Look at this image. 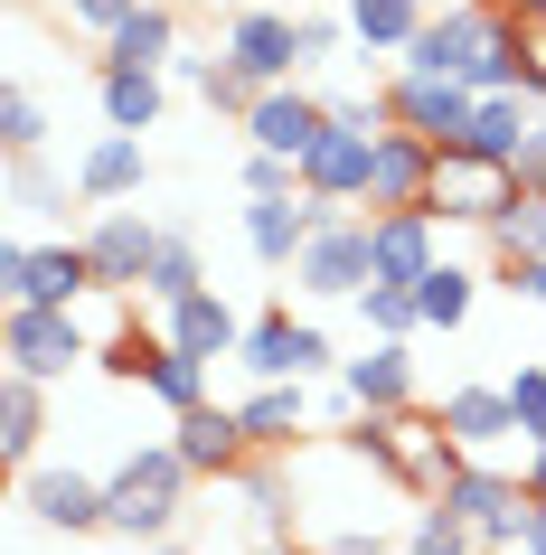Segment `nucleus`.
I'll list each match as a JSON object with an SVG mask.
<instances>
[{
    "instance_id": "36",
    "label": "nucleus",
    "mask_w": 546,
    "mask_h": 555,
    "mask_svg": "<svg viewBox=\"0 0 546 555\" xmlns=\"http://www.w3.org/2000/svg\"><path fill=\"white\" fill-rule=\"evenodd\" d=\"M405 555H481V527H471V518H453V508L433 499L424 518L405 527Z\"/></svg>"
},
{
    "instance_id": "11",
    "label": "nucleus",
    "mask_w": 546,
    "mask_h": 555,
    "mask_svg": "<svg viewBox=\"0 0 546 555\" xmlns=\"http://www.w3.org/2000/svg\"><path fill=\"white\" fill-rule=\"evenodd\" d=\"M443 217L433 207H377L368 217V283H424L433 263H443Z\"/></svg>"
},
{
    "instance_id": "7",
    "label": "nucleus",
    "mask_w": 546,
    "mask_h": 555,
    "mask_svg": "<svg viewBox=\"0 0 546 555\" xmlns=\"http://www.w3.org/2000/svg\"><path fill=\"white\" fill-rule=\"evenodd\" d=\"M471 104H481V86H461V76H424V66H396V76H386V114H396L405 132L443 142V151L471 132Z\"/></svg>"
},
{
    "instance_id": "17",
    "label": "nucleus",
    "mask_w": 546,
    "mask_h": 555,
    "mask_svg": "<svg viewBox=\"0 0 546 555\" xmlns=\"http://www.w3.org/2000/svg\"><path fill=\"white\" fill-rule=\"evenodd\" d=\"M227 57L245 66L255 86L302 76V29H292V10H236V20H227Z\"/></svg>"
},
{
    "instance_id": "28",
    "label": "nucleus",
    "mask_w": 546,
    "mask_h": 555,
    "mask_svg": "<svg viewBox=\"0 0 546 555\" xmlns=\"http://www.w3.org/2000/svg\"><path fill=\"white\" fill-rule=\"evenodd\" d=\"M94 86H104V122H114V132H151V122H161L170 76H161V66H104Z\"/></svg>"
},
{
    "instance_id": "48",
    "label": "nucleus",
    "mask_w": 546,
    "mask_h": 555,
    "mask_svg": "<svg viewBox=\"0 0 546 555\" xmlns=\"http://www.w3.org/2000/svg\"><path fill=\"white\" fill-rule=\"evenodd\" d=\"M518 555H546V499H537V518H528V546Z\"/></svg>"
},
{
    "instance_id": "32",
    "label": "nucleus",
    "mask_w": 546,
    "mask_h": 555,
    "mask_svg": "<svg viewBox=\"0 0 546 555\" xmlns=\"http://www.w3.org/2000/svg\"><path fill=\"white\" fill-rule=\"evenodd\" d=\"M207 283V263H199V235H179V227H161V255H151V283H142V301H189Z\"/></svg>"
},
{
    "instance_id": "6",
    "label": "nucleus",
    "mask_w": 546,
    "mask_h": 555,
    "mask_svg": "<svg viewBox=\"0 0 546 555\" xmlns=\"http://www.w3.org/2000/svg\"><path fill=\"white\" fill-rule=\"evenodd\" d=\"M292 283L312 301H358L368 293V207H358V217H320L312 245H302V263H292Z\"/></svg>"
},
{
    "instance_id": "40",
    "label": "nucleus",
    "mask_w": 546,
    "mask_h": 555,
    "mask_svg": "<svg viewBox=\"0 0 546 555\" xmlns=\"http://www.w3.org/2000/svg\"><path fill=\"white\" fill-rule=\"evenodd\" d=\"M66 189L48 170H38V151H20V160H10V207H20V217H38V207H58Z\"/></svg>"
},
{
    "instance_id": "29",
    "label": "nucleus",
    "mask_w": 546,
    "mask_h": 555,
    "mask_svg": "<svg viewBox=\"0 0 546 555\" xmlns=\"http://www.w3.org/2000/svg\"><path fill=\"white\" fill-rule=\"evenodd\" d=\"M236 490H245V518H255V537H292L302 499H292V470L274 462V452H255V462L236 470Z\"/></svg>"
},
{
    "instance_id": "14",
    "label": "nucleus",
    "mask_w": 546,
    "mask_h": 555,
    "mask_svg": "<svg viewBox=\"0 0 546 555\" xmlns=\"http://www.w3.org/2000/svg\"><path fill=\"white\" fill-rule=\"evenodd\" d=\"M433 170H443V142L386 122V132H377V160H368V217H377V207H424L433 198Z\"/></svg>"
},
{
    "instance_id": "33",
    "label": "nucleus",
    "mask_w": 546,
    "mask_h": 555,
    "mask_svg": "<svg viewBox=\"0 0 546 555\" xmlns=\"http://www.w3.org/2000/svg\"><path fill=\"white\" fill-rule=\"evenodd\" d=\"M415 301H424V330H461V321H471V301H481V273L443 255L424 283H415Z\"/></svg>"
},
{
    "instance_id": "12",
    "label": "nucleus",
    "mask_w": 546,
    "mask_h": 555,
    "mask_svg": "<svg viewBox=\"0 0 546 555\" xmlns=\"http://www.w3.org/2000/svg\"><path fill=\"white\" fill-rule=\"evenodd\" d=\"M86 255H94V283H104V293H142L151 255H161V227H151L142 207H94Z\"/></svg>"
},
{
    "instance_id": "44",
    "label": "nucleus",
    "mask_w": 546,
    "mask_h": 555,
    "mask_svg": "<svg viewBox=\"0 0 546 555\" xmlns=\"http://www.w3.org/2000/svg\"><path fill=\"white\" fill-rule=\"evenodd\" d=\"M518 179L546 189V104H537V122H528V142H518Z\"/></svg>"
},
{
    "instance_id": "27",
    "label": "nucleus",
    "mask_w": 546,
    "mask_h": 555,
    "mask_svg": "<svg viewBox=\"0 0 546 555\" xmlns=\"http://www.w3.org/2000/svg\"><path fill=\"white\" fill-rule=\"evenodd\" d=\"M340 20H348V38H358V57H405L433 10H424V0H348Z\"/></svg>"
},
{
    "instance_id": "15",
    "label": "nucleus",
    "mask_w": 546,
    "mask_h": 555,
    "mask_svg": "<svg viewBox=\"0 0 546 555\" xmlns=\"http://www.w3.org/2000/svg\"><path fill=\"white\" fill-rule=\"evenodd\" d=\"M330 132V94H312V86H264L255 94V114H245V142L255 151H283V160H302V151Z\"/></svg>"
},
{
    "instance_id": "23",
    "label": "nucleus",
    "mask_w": 546,
    "mask_h": 555,
    "mask_svg": "<svg viewBox=\"0 0 546 555\" xmlns=\"http://www.w3.org/2000/svg\"><path fill=\"white\" fill-rule=\"evenodd\" d=\"M320 207L292 189V198H245V245H255V263H274V273H292L302 263V245H312Z\"/></svg>"
},
{
    "instance_id": "20",
    "label": "nucleus",
    "mask_w": 546,
    "mask_h": 555,
    "mask_svg": "<svg viewBox=\"0 0 546 555\" xmlns=\"http://www.w3.org/2000/svg\"><path fill=\"white\" fill-rule=\"evenodd\" d=\"M433 414H443V434H453L471 462H490L499 442H518V405H509V386H453Z\"/></svg>"
},
{
    "instance_id": "38",
    "label": "nucleus",
    "mask_w": 546,
    "mask_h": 555,
    "mask_svg": "<svg viewBox=\"0 0 546 555\" xmlns=\"http://www.w3.org/2000/svg\"><path fill=\"white\" fill-rule=\"evenodd\" d=\"M302 189V160H283V151H245V198H292Z\"/></svg>"
},
{
    "instance_id": "18",
    "label": "nucleus",
    "mask_w": 546,
    "mask_h": 555,
    "mask_svg": "<svg viewBox=\"0 0 546 555\" xmlns=\"http://www.w3.org/2000/svg\"><path fill=\"white\" fill-rule=\"evenodd\" d=\"M368 160H377V132L330 122V132L302 151V189H312V198H340V207H368Z\"/></svg>"
},
{
    "instance_id": "47",
    "label": "nucleus",
    "mask_w": 546,
    "mask_h": 555,
    "mask_svg": "<svg viewBox=\"0 0 546 555\" xmlns=\"http://www.w3.org/2000/svg\"><path fill=\"white\" fill-rule=\"evenodd\" d=\"M518 480H528V499H546V442H528V470Z\"/></svg>"
},
{
    "instance_id": "22",
    "label": "nucleus",
    "mask_w": 546,
    "mask_h": 555,
    "mask_svg": "<svg viewBox=\"0 0 546 555\" xmlns=\"http://www.w3.org/2000/svg\"><path fill=\"white\" fill-rule=\"evenodd\" d=\"M312 377H264L255 396H236V414H245V442L255 452H292V442L312 434V396H302Z\"/></svg>"
},
{
    "instance_id": "19",
    "label": "nucleus",
    "mask_w": 546,
    "mask_h": 555,
    "mask_svg": "<svg viewBox=\"0 0 546 555\" xmlns=\"http://www.w3.org/2000/svg\"><path fill=\"white\" fill-rule=\"evenodd\" d=\"M29 518L86 537V527H104V480L76 462H29Z\"/></svg>"
},
{
    "instance_id": "13",
    "label": "nucleus",
    "mask_w": 546,
    "mask_h": 555,
    "mask_svg": "<svg viewBox=\"0 0 546 555\" xmlns=\"http://www.w3.org/2000/svg\"><path fill=\"white\" fill-rule=\"evenodd\" d=\"M170 452L199 470V480H236V470L255 462V442H245V414L217 405V396H207V405H189V414H170Z\"/></svg>"
},
{
    "instance_id": "42",
    "label": "nucleus",
    "mask_w": 546,
    "mask_h": 555,
    "mask_svg": "<svg viewBox=\"0 0 546 555\" xmlns=\"http://www.w3.org/2000/svg\"><path fill=\"white\" fill-rule=\"evenodd\" d=\"M132 10H142V0H66V20H76L86 38H114L123 20H132Z\"/></svg>"
},
{
    "instance_id": "45",
    "label": "nucleus",
    "mask_w": 546,
    "mask_h": 555,
    "mask_svg": "<svg viewBox=\"0 0 546 555\" xmlns=\"http://www.w3.org/2000/svg\"><path fill=\"white\" fill-rule=\"evenodd\" d=\"M509 293H518V301H537V311H546V255L509 263Z\"/></svg>"
},
{
    "instance_id": "24",
    "label": "nucleus",
    "mask_w": 546,
    "mask_h": 555,
    "mask_svg": "<svg viewBox=\"0 0 546 555\" xmlns=\"http://www.w3.org/2000/svg\"><path fill=\"white\" fill-rule=\"evenodd\" d=\"M170 349H189V358H236V339H245V321L227 311V293L217 283H199L189 301H170V330H161Z\"/></svg>"
},
{
    "instance_id": "3",
    "label": "nucleus",
    "mask_w": 546,
    "mask_h": 555,
    "mask_svg": "<svg viewBox=\"0 0 546 555\" xmlns=\"http://www.w3.org/2000/svg\"><path fill=\"white\" fill-rule=\"evenodd\" d=\"M433 499H443L453 518H471V527H481V555H509V546H528V518H537L528 480H509V470L471 462V452L453 462V480H443Z\"/></svg>"
},
{
    "instance_id": "4",
    "label": "nucleus",
    "mask_w": 546,
    "mask_h": 555,
    "mask_svg": "<svg viewBox=\"0 0 546 555\" xmlns=\"http://www.w3.org/2000/svg\"><path fill=\"white\" fill-rule=\"evenodd\" d=\"M0 358L20 367V377H66V367H86L94 358V330L66 311V301H10V330H0Z\"/></svg>"
},
{
    "instance_id": "2",
    "label": "nucleus",
    "mask_w": 546,
    "mask_h": 555,
    "mask_svg": "<svg viewBox=\"0 0 546 555\" xmlns=\"http://www.w3.org/2000/svg\"><path fill=\"white\" fill-rule=\"evenodd\" d=\"M358 452H368L386 480H405L415 499H433L443 480H453V462H461V442L443 434V414H415V405H396V414H358Z\"/></svg>"
},
{
    "instance_id": "10",
    "label": "nucleus",
    "mask_w": 546,
    "mask_h": 555,
    "mask_svg": "<svg viewBox=\"0 0 546 555\" xmlns=\"http://www.w3.org/2000/svg\"><path fill=\"white\" fill-rule=\"evenodd\" d=\"M509 189H518V170L509 160H481V151H443V170H433V217L443 227H490L499 207H509Z\"/></svg>"
},
{
    "instance_id": "37",
    "label": "nucleus",
    "mask_w": 546,
    "mask_h": 555,
    "mask_svg": "<svg viewBox=\"0 0 546 555\" xmlns=\"http://www.w3.org/2000/svg\"><path fill=\"white\" fill-rule=\"evenodd\" d=\"M38 142H48V114H38L29 86H10V94H0V151L20 160V151H38Z\"/></svg>"
},
{
    "instance_id": "39",
    "label": "nucleus",
    "mask_w": 546,
    "mask_h": 555,
    "mask_svg": "<svg viewBox=\"0 0 546 555\" xmlns=\"http://www.w3.org/2000/svg\"><path fill=\"white\" fill-rule=\"evenodd\" d=\"M292 29H302V66H320V57H340V48H358V38H348V20H330V10H292Z\"/></svg>"
},
{
    "instance_id": "9",
    "label": "nucleus",
    "mask_w": 546,
    "mask_h": 555,
    "mask_svg": "<svg viewBox=\"0 0 546 555\" xmlns=\"http://www.w3.org/2000/svg\"><path fill=\"white\" fill-rule=\"evenodd\" d=\"M236 367L245 377H330L340 358H330V339H320L312 321H292V311H264V321H245V339H236Z\"/></svg>"
},
{
    "instance_id": "31",
    "label": "nucleus",
    "mask_w": 546,
    "mask_h": 555,
    "mask_svg": "<svg viewBox=\"0 0 546 555\" xmlns=\"http://www.w3.org/2000/svg\"><path fill=\"white\" fill-rule=\"evenodd\" d=\"M38 434H48L38 377H20V367H10V377H0V452H10V462L29 470V462H38Z\"/></svg>"
},
{
    "instance_id": "26",
    "label": "nucleus",
    "mask_w": 546,
    "mask_h": 555,
    "mask_svg": "<svg viewBox=\"0 0 546 555\" xmlns=\"http://www.w3.org/2000/svg\"><path fill=\"white\" fill-rule=\"evenodd\" d=\"M528 122H537V94H528V86L481 94V104H471V132H461L453 151H481V160H509V170H518V142H528Z\"/></svg>"
},
{
    "instance_id": "8",
    "label": "nucleus",
    "mask_w": 546,
    "mask_h": 555,
    "mask_svg": "<svg viewBox=\"0 0 546 555\" xmlns=\"http://www.w3.org/2000/svg\"><path fill=\"white\" fill-rule=\"evenodd\" d=\"M490 20H499V0H453V10H433L424 29H415V48H405L396 66H424V76H481V48H490Z\"/></svg>"
},
{
    "instance_id": "43",
    "label": "nucleus",
    "mask_w": 546,
    "mask_h": 555,
    "mask_svg": "<svg viewBox=\"0 0 546 555\" xmlns=\"http://www.w3.org/2000/svg\"><path fill=\"white\" fill-rule=\"evenodd\" d=\"M151 358H161V349L132 330V339H114V349H104V367H114V377H151Z\"/></svg>"
},
{
    "instance_id": "30",
    "label": "nucleus",
    "mask_w": 546,
    "mask_h": 555,
    "mask_svg": "<svg viewBox=\"0 0 546 555\" xmlns=\"http://www.w3.org/2000/svg\"><path fill=\"white\" fill-rule=\"evenodd\" d=\"M490 245H499V263H528V255H546V189H528V179H518L509 189V207H499V217H490Z\"/></svg>"
},
{
    "instance_id": "50",
    "label": "nucleus",
    "mask_w": 546,
    "mask_h": 555,
    "mask_svg": "<svg viewBox=\"0 0 546 555\" xmlns=\"http://www.w3.org/2000/svg\"><path fill=\"white\" fill-rule=\"evenodd\" d=\"M509 10H518V20H537V29H546V0H509Z\"/></svg>"
},
{
    "instance_id": "25",
    "label": "nucleus",
    "mask_w": 546,
    "mask_h": 555,
    "mask_svg": "<svg viewBox=\"0 0 546 555\" xmlns=\"http://www.w3.org/2000/svg\"><path fill=\"white\" fill-rule=\"evenodd\" d=\"M94 48H104L94 66H161V76H170V57H179V10H170V0H142V10H132L114 38H94Z\"/></svg>"
},
{
    "instance_id": "35",
    "label": "nucleus",
    "mask_w": 546,
    "mask_h": 555,
    "mask_svg": "<svg viewBox=\"0 0 546 555\" xmlns=\"http://www.w3.org/2000/svg\"><path fill=\"white\" fill-rule=\"evenodd\" d=\"M358 321H368V339H415L424 330V301H415V283H368L358 293Z\"/></svg>"
},
{
    "instance_id": "5",
    "label": "nucleus",
    "mask_w": 546,
    "mask_h": 555,
    "mask_svg": "<svg viewBox=\"0 0 546 555\" xmlns=\"http://www.w3.org/2000/svg\"><path fill=\"white\" fill-rule=\"evenodd\" d=\"M0 293L10 301H66L76 311L104 283H94V255H86V235H76V245H0Z\"/></svg>"
},
{
    "instance_id": "16",
    "label": "nucleus",
    "mask_w": 546,
    "mask_h": 555,
    "mask_svg": "<svg viewBox=\"0 0 546 555\" xmlns=\"http://www.w3.org/2000/svg\"><path fill=\"white\" fill-rule=\"evenodd\" d=\"M142 179H151V151H142V132H94L86 151H76V198L86 207H123V198H142Z\"/></svg>"
},
{
    "instance_id": "21",
    "label": "nucleus",
    "mask_w": 546,
    "mask_h": 555,
    "mask_svg": "<svg viewBox=\"0 0 546 555\" xmlns=\"http://www.w3.org/2000/svg\"><path fill=\"white\" fill-rule=\"evenodd\" d=\"M340 386L358 396V414L415 405V349H405V339H368L358 358H340Z\"/></svg>"
},
{
    "instance_id": "1",
    "label": "nucleus",
    "mask_w": 546,
    "mask_h": 555,
    "mask_svg": "<svg viewBox=\"0 0 546 555\" xmlns=\"http://www.w3.org/2000/svg\"><path fill=\"white\" fill-rule=\"evenodd\" d=\"M199 470L179 462L170 442H151V452H132V462L104 480V537H132V546H161L179 527V490H189Z\"/></svg>"
},
{
    "instance_id": "49",
    "label": "nucleus",
    "mask_w": 546,
    "mask_h": 555,
    "mask_svg": "<svg viewBox=\"0 0 546 555\" xmlns=\"http://www.w3.org/2000/svg\"><path fill=\"white\" fill-rule=\"evenodd\" d=\"M528 94L546 104V29H537V66H528Z\"/></svg>"
},
{
    "instance_id": "41",
    "label": "nucleus",
    "mask_w": 546,
    "mask_h": 555,
    "mask_svg": "<svg viewBox=\"0 0 546 555\" xmlns=\"http://www.w3.org/2000/svg\"><path fill=\"white\" fill-rule=\"evenodd\" d=\"M509 405H518V442H546V367H518Z\"/></svg>"
},
{
    "instance_id": "46",
    "label": "nucleus",
    "mask_w": 546,
    "mask_h": 555,
    "mask_svg": "<svg viewBox=\"0 0 546 555\" xmlns=\"http://www.w3.org/2000/svg\"><path fill=\"white\" fill-rule=\"evenodd\" d=\"M207 76H217V57H189V48H179V57H170V86H189V94H207Z\"/></svg>"
},
{
    "instance_id": "34",
    "label": "nucleus",
    "mask_w": 546,
    "mask_h": 555,
    "mask_svg": "<svg viewBox=\"0 0 546 555\" xmlns=\"http://www.w3.org/2000/svg\"><path fill=\"white\" fill-rule=\"evenodd\" d=\"M207 377H217V358H189V349H170V339H161V358H151L142 386H151L170 414H189V405H207Z\"/></svg>"
}]
</instances>
